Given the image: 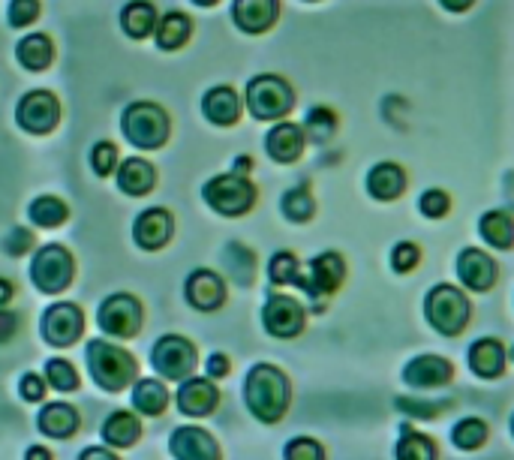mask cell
<instances>
[{"label": "cell", "mask_w": 514, "mask_h": 460, "mask_svg": "<svg viewBox=\"0 0 514 460\" xmlns=\"http://www.w3.org/2000/svg\"><path fill=\"white\" fill-rule=\"evenodd\" d=\"M292 400L289 376L274 364H253L244 379V403L262 424H277Z\"/></svg>", "instance_id": "6da1fadb"}, {"label": "cell", "mask_w": 514, "mask_h": 460, "mask_svg": "<svg viewBox=\"0 0 514 460\" xmlns=\"http://www.w3.org/2000/svg\"><path fill=\"white\" fill-rule=\"evenodd\" d=\"M121 133L136 151H160L172 139V118L160 103L136 100L121 112Z\"/></svg>", "instance_id": "7a4b0ae2"}, {"label": "cell", "mask_w": 514, "mask_h": 460, "mask_svg": "<svg viewBox=\"0 0 514 460\" xmlns=\"http://www.w3.org/2000/svg\"><path fill=\"white\" fill-rule=\"evenodd\" d=\"M85 361H88L91 379L109 394H118L127 385H133L139 373V361L124 346H115L109 340H91L85 346Z\"/></svg>", "instance_id": "3957f363"}, {"label": "cell", "mask_w": 514, "mask_h": 460, "mask_svg": "<svg viewBox=\"0 0 514 460\" xmlns=\"http://www.w3.org/2000/svg\"><path fill=\"white\" fill-rule=\"evenodd\" d=\"M244 106L256 121H283L295 109V91L283 76L259 73L247 82Z\"/></svg>", "instance_id": "277c9868"}, {"label": "cell", "mask_w": 514, "mask_h": 460, "mask_svg": "<svg viewBox=\"0 0 514 460\" xmlns=\"http://www.w3.org/2000/svg\"><path fill=\"white\" fill-rule=\"evenodd\" d=\"M202 199L220 217H244L253 211L259 190L247 175L226 172V175H214L202 184Z\"/></svg>", "instance_id": "5b68a950"}, {"label": "cell", "mask_w": 514, "mask_h": 460, "mask_svg": "<svg viewBox=\"0 0 514 460\" xmlns=\"http://www.w3.org/2000/svg\"><path fill=\"white\" fill-rule=\"evenodd\" d=\"M424 316L427 322L445 334V337H457L463 334V328L469 325L472 319V304L469 298L457 289V286H448V283H439L427 292V301H424Z\"/></svg>", "instance_id": "8992f818"}, {"label": "cell", "mask_w": 514, "mask_h": 460, "mask_svg": "<svg viewBox=\"0 0 514 460\" xmlns=\"http://www.w3.org/2000/svg\"><path fill=\"white\" fill-rule=\"evenodd\" d=\"M76 280V259L64 244H46L31 259V283L43 295H61Z\"/></svg>", "instance_id": "52a82bcc"}, {"label": "cell", "mask_w": 514, "mask_h": 460, "mask_svg": "<svg viewBox=\"0 0 514 460\" xmlns=\"http://www.w3.org/2000/svg\"><path fill=\"white\" fill-rule=\"evenodd\" d=\"M196 361L199 349L184 334H163L151 349V367L169 382H184L187 376H193Z\"/></svg>", "instance_id": "ba28073f"}, {"label": "cell", "mask_w": 514, "mask_h": 460, "mask_svg": "<svg viewBox=\"0 0 514 460\" xmlns=\"http://www.w3.org/2000/svg\"><path fill=\"white\" fill-rule=\"evenodd\" d=\"M142 322H145V307L136 295L130 292H115L109 295L100 310H97V325L109 334V337H118V340H130L142 331Z\"/></svg>", "instance_id": "9c48e42d"}, {"label": "cell", "mask_w": 514, "mask_h": 460, "mask_svg": "<svg viewBox=\"0 0 514 460\" xmlns=\"http://www.w3.org/2000/svg\"><path fill=\"white\" fill-rule=\"evenodd\" d=\"M85 334V310L73 301H55L43 310L40 337L55 349H70Z\"/></svg>", "instance_id": "30bf717a"}, {"label": "cell", "mask_w": 514, "mask_h": 460, "mask_svg": "<svg viewBox=\"0 0 514 460\" xmlns=\"http://www.w3.org/2000/svg\"><path fill=\"white\" fill-rule=\"evenodd\" d=\"M16 124L19 130L31 133V136H49L58 130L61 124V100L52 91H28L19 106H16Z\"/></svg>", "instance_id": "8fae6325"}, {"label": "cell", "mask_w": 514, "mask_h": 460, "mask_svg": "<svg viewBox=\"0 0 514 460\" xmlns=\"http://www.w3.org/2000/svg\"><path fill=\"white\" fill-rule=\"evenodd\" d=\"M343 277H346V262H343V256L334 253V250H328V253H319L316 259H310L307 271L298 274V283H295V286H301V289L307 292V298L325 301V298H331V295L340 289Z\"/></svg>", "instance_id": "7c38bea8"}, {"label": "cell", "mask_w": 514, "mask_h": 460, "mask_svg": "<svg viewBox=\"0 0 514 460\" xmlns=\"http://www.w3.org/2000/svg\"><path fill=\"white\" fill-rule=\"evenodd\" d=\"M262 325L271 337L277 340H292L304 331L307 325V313L301 307L298 298L292 295H283V292H274L268 295L265 307H262Z\"/></svg>", "instance_id": "4fadbf2b"}, {"label": "cell", "mask_w": 514, "mask_h": 460, "mask_svg": "<svg viewBox=\"0 0 514 460\" xmlns=\"http://www.w3.org/2000/svg\"><path fill=\"white\" fill-rule=\"evenodd\" d=\"M175 238V217L166 208H145L133 220V241L139 250L157 253Z\"/></svg>", "instance_id": "5bb4252c"}, {"label": "cell", "mask_w": 514, "mask_h": 460, "mask_svg": "<svg viewBox=\"0 0 514 460\" xmlns=\"http://www.w3.org/2000/svg\"><path fill=\"white\" fill-rule=\"evenodd\" d=\"M184 298L190 307L202 310V313H214L226 304V280L223 274L211 271V268H196L190 271L187 283H184Z\"/></svg>", "instance_id": "9a60e30c"}, {"label": "cell", "mask_w": 514, "mask_h": 460, "mask_svg": "<svg viewBox=\"0 0 514 460\" xmlns=\"http://www.w3.org/2000/svg\"><path fill=\"white\" fill-rule=\"evenodd\" d=\"M169 451L175 460H223L217 439L205 427H196V424L175 427L169 439Z\"/></svg>", "instance_id": "2e32d148"}, {"label": "cell", "mask_w": 514, "mask_h": 460, "mask_svg": "<svg viewBox=\"0 0 514 460\" xmlns=\"http://www.w3.org/2000/svg\"><path fill=\"white\" fill-rule=\"evenodd\" d=\"M280 19V0H232V25L241 34L259 37Z\"/></svg>", "instance_id": "e0dca14e"}, {"label": "cell", "mask_w": 514, "mask_h": 460, "mask_svg": "<svg viewBox=\"0 0 514 460\" xmlns=\"http://www.w3.org/2000/svg\"><path fill=\"white\" fill-rule=\"evenodd\" d=\"M175 403L184 415L202 418V415H211L217 409L220 391H217L214 379H208V376H187L175 394Z\"/></svg>", "instance_id": "ac0fdd59"}, {"label": "cell", "mask_w": 514, "mask_h": 460, "mask_svg": "<svg viewBox=\"0 0 514 460\" xmlns=\"http://www.w3.org/2000/svg\"><path fill=\"white\" fill-rule=\"evenodd\" d=\"M241 97L229 85H214L202 94V118L211 127H235L241 121Z\"/></svg>", "instance_id": "d6986e66"}, {"label": "cell", "mask_w": 514, "mask_h": 460, "mask_svg": "<svg viewBox=\"0 0 514 460\" xmlns=\"http://www.w3.org/2000/svg\"><path fill=\"white\" fill-rule=\"evenodd\" d=\"M304 145H307V136H304V127L292 124V121H277L268 136H265V151L274 163L280 166H289V163H298L301 154H304Z\"/></svg>", "instance_id": "ffe728a7"}, {"label": "cell", "mask_w": 514, "mask_h": 460, "mask_svg": "<svg viewBox=\"0 0 514 460\" xmlns=\"http://www.w3.org/2000/svg\"><path fill=\"white\" fill-rule=\"evenodd\" d=\"M496 274H499V268H496L493 256L478 247H466L457 256V277L472 292H487L496 283Z\"/></svg>", "instance_id": "44dd1931"}, {"label": "cell", "mask_w": 514, "mask_h": 460, "mask_svg": "<svg viewBox=\"0 0 514 460\" xmlns=\"http://www.w3.org/2000/svg\"><path fill=\"white\" fill-rule=\"evenodd\" d=\"M454 376V367L451 361L439 358V355H418L406 364L403 370V382L409 388H442L445 382H451Z\"/></svg>", "instance_id": "7402d4cb"}, {"label": "cell", "mask_w": 514, "mask_h": 460, "mask_svg": "<svg viewBox=\"0 0 514 460\" xmlns=\"http://www.w3.org/2000/svg\"><path fill=\"white\" fill-rule=\"evenodd\" d=\"M115 181H118V190L124 196H133V199H142L148 196L154 187H157V169L151 160L145 157H127L118 172H115Z\"/></svg>", "instance_id": "603a6c76"}, {"label": "cell", "mask_w": 514, "mask_h": 460, "mask_svg": "<svg viewBox=\"0 0 514 460\" xmlns=\"http://www.w3.org/2000/svg\"><path fill=\"white\" fill-rule=\"evenodd\" d=\"M193 40V19L181 10H169L166 16L157 19L154 28V43L160 52H181Z\"/></svg>", "instance_id": "cb8c5ba5"}, {"label": "cell", "mask_w": 514, "mask_h": 460, "mask_svg": "<svg viewBox=\"0 0 514 460\" xmlns=\"http://www.w3.org/2000/svg\"><path fill=\"white\" fill-rule=\"evenodd\" d=\"M16 61L28 70V73H43L55 64V43L49 34L37 31V34H25L16 43Z\"/></svg>", "instance_id": "d4e9b609"}, {"label": "cell", "mask_w": 514, "mask_h": 460, "mask_svg": "<svg viewBox=\"0 0 514 460\" xmlns=\"http://www.w3.org/2000/svg\"><path fill=\"white\" fill-rule=\"evenodd\" d=\"M103 442L109 448H133L142 436V421L136 412L130 409H115L106 421H103V430H100Z\"/></svg>", "instance_id": "484cf974"}, {"label": "cell", "mask_w": 514, "mask_h": 460, "mask_svg": "<svg viewBox=\"0 0 514 460\" xmlns=\"http://www.w3.org/2000/svg\"><path fill=\"white\" fill-rule=\"evenodd\" d=\"M469 367L475 370V376L481 379H499L502 370H505V349L499 340L493 337H481L469 346V355H466Z\"/></svg>", "instance_id": "4316f807"}, {"label": "cell", "mask_w": 514, "mask_h": 460, "mask_svg": "<svg viewBox=\"0 0 514 460\" xmlns=\"http://www.w3.org/2000/svg\"><path fill=\"white\" fill-rule=\"evenodd\" d=\"M79 424H82L79 421V412L70 403H49L37 415V427L49 439H70L79 430Z\"/></svg>", "instance_id": "83f0119b"}, {"label": "cell", "mask_w": 514, "mask_h": 460, "mask_svg": "<svg viewBox=\"0 0 514 460\" xmlns=\"http://www.w3.org/2000/svg\"><path fill=\"white\" fill-rule=\"evenodd\" d=\"M157 19H160V13L151 0H130V4L121 10V31L130 40H148V37H154Z\"/></svg>", "instance_id": "f1b7e54d"}, {"label": "cell", "mask_w": 514, "mask_h": 460, "mask_svg": "<svg viewBox=\"0 0 514 460\" xmlns=\"http://www.w3.org/2000/svg\"><path fill=\"white\" fill-rule=\"evenodd\" d=\"M406 190V172L394 163H379L367 175V193L379 202H391Z\"/></svg>", "instance_id": "f546056e"}, {"label": "cell", "mask_w": 514, "mask_h": 460, "mask_svg": "<svg viewBox=\"0 0 514 460\" xmlns=\"http://www.w3.org/2000/svg\"><path fill=\"white\" fill-rule=\"evenodd\" d=\"M130 397H133V409L145 418H157L169 406V388L160 379H136Z\"/></svg>", "instance_id": "4dcf8cb0"}, {"label": "cell", "mask_w": 514, "mask_h": 460, "mask_svg": "<svg viewBox=\"0 0 514 460\" xmlns=\"http://www.w3.org/2000/svg\"><path fill=\"white\" fill-rule=\"evenodd\" d=\"M28 220L37 229H61L70 220V205L58 196H37L28 205Z\"/></svg>", "instance_id": "1f68e13d"}, {"label": "cell", "mask_w": 514, "mask_h": 460, "mask_svg": "<svg viewBox=\"0 0 514 460\" xmlns=\"http://www.w3.org/2000/svg\"><path fill=\"white\" fill-rule=\"evenodd\" d=\"M478 232L487 247L493 250H511L514 247V220L505 211H487L478 223Z\"/></svg>", "instance_id": "d6a6232c"}, {"label": "cell", "mask_w": 514, "mask_h": 460, "mask_svg": "<svg viewBox=\"0 0 514 460\" xmlns=\"http://www.w3.org/2000/svg\"><path fill=\"white\" fill-rule=\"evenodd\" d=\"M394 454H397V460H436V445H433L430 436H424L415 427L403 424Z\"/></svg>", "instance_id": "836d02e7"}, {"label": "cell", "mask_w": 514, "mask_h": 460, "mask_svg": "<svg viewBox=\"0 0 514 460\" xmlns=\"http://www.w3.org/2000/svg\"><path fill=\"white\" fill-rule=\"evenodd\" d=\"M280 211H283V217L292 220V223H307V220H313V214H316V199H313L310 187H307V184H298V187L286 190L283 199H280Z\"/></svg>", "instance_id": "e575fe53"}, {"label": "cell", "mask_w": 514, "mask_h": 460, "mask_svg": "<svg viewBox=\"0 0 514 460\" xmlns=\"http://www.w3.org/2000/svg\"><path fill=\"white\" fill-rule=\"evenodd\" d=\"M223 262H226V271L235 277V283H241V286L253 283V277H256V256H253V250H247L244 244L232 241V244H226Z\"/></svg>", "instance_id": "d590c367"}, {"label": "cell", "mask_w": 514, "mask_h": 460, "mask_svg": "<svg viewBox=\"0 0 514 460\" xmlns=\"http://www.w3.org/2000/svg\"><path fill=\"white\" fill-rule=\"evenodd\" d=\"M337 133V115L328 106H313L304 118V136L316 145L328 142Z\"/></svg>", "instance_id": "8d00e7d4"}, {"label": "cell", "mask_w": 514, "mask_h": 460, "mask_svg": "<svg viewBox=\"0 0 514 460\" xmlns=\"http://www.w3.org/2000/svg\"><path fill=\"white\" fill-rule=\"evenodd\" d=\"M451 442L460 448V451H475L487 442V424L481 418H463L454 424L451 430Z\"/></svg>", "instance_id": "74e56055"}, {"label": "cell", "mask_w": 514, "mask_h": 460, "mask_svg": "<svg viewBox=\"0 0 514 460\" xmlns=\"http://www.w3.org/2000/svg\"><path fill=\"white\" fill-rule=\"evenodd\" d=\"M298 274H301V262L292 250H277L268 262V277L274 286H289V283H298Z\"/></svg>", "instance_id": "f35d334b"}, {"label": "cell", "mask_w": 514, "mask_h": 460, "mask_svg": "<svg viewBox=\"0 0 514 460\" xmlns=\"http://www.w3.org/2000/svg\"><path fill=\"white\" fill-rule=\"evenodd\" d=\"M46 379L55 391H76L79 388V370L67 358H49L46 361Z\"/></svg>", "instance_id": "ab89813d"}, {"label": "cell", "mask_w": 514, "mask_h": 460, "mask_svg": "<svg viewBox=\"0 0 514 460\" xmlns=\"http://www.w3.org/2000/svg\"><path fill=\"white\" fill-rule=\"evenodd\" d=\"M118 166H121V154H118V145H115V142L103 139V142H97V145L91 148V169H94L97 178L115 175Z\"/></svg>", "instance_id": "60d3db41"}, {"label": "cell", "mask_w": 514, "mask_h": 460, "mask_svg": "<svg viewBox=\"0 0 514 460\" xmlns=\"http://www.w3.org/2000/svg\"><path fill=\"white\" fill-rule=\"evenodd\" d=\"M43 13V4L40 0H10V7H7V25L16 28V31H25L31 28Z\"/></svg>", "instance_id": "b9f144b4"}, {"label": "cell", "mask_w": 514, "mask_h": 460, "mask_svg": "<svg viewBox=\"0 0 514 460\" xmlns=\"http://www.w3.org/2000/svg\"><path fill=\"white\" fill-rule=\"evenodd\" d=\"M283 457L286 460H325V448L313 436H295L286 442Z\"/></svg>", "instance_id": "7bdbcfd3"}, {"label": "cell", "mask_w": 514, "mask_h": 460, "mask_svg": "<svg viewBox=\"0 0 514 460\" xmlns=\"http://www.w3.org/2000/svg\"><path fill=\"white\" fill-rule=\"evenodd\" d=\"M418 262H421V247H415L412 241L397 244L394 253H391V268H394L397 274H409Z\"/></svg>", "instance_id": "ee69618b"}, {"label": "cell", "mask_w": 514, "mask_h": 460, "mask_svg": "<svg viewBox=\"0 0 514 460\" xmlns=\"http://www.w3.org/2000/svg\"><path fill=\"white\" fill-rule=\"evenodd\" d=\"M418 208H421V214H424V217L439 220V217H445V214H448L451 199H448V193H442V190H427V193L418 199Z\"/></svg>", "instance_id": "f6af8a7d"}, {"label": "cell", "mask_w": 514, "mask_h": 460, "mask_svg": "<svg viewBox=\"0 0 514 460\" xmlns=\"http://www.w3.org/2000/svg\"><path fill=\"white\" fill-rule=\"evenodd\" d=\"M34 244H37V241H34V232L25 229V226H13V229L7 232V238H4V250H7L10 256H25V253H31Z\"/></svg>", "instance_id": "bcb514c9"}, {"label": "cell", "mask_w": 514, "mask_h": 460, "mask_svg": "<svg viewBox=\"0 0 514 460\" xmlns=\"http://www.w3.org/2000/svg\"><path fill=\"white\" fill-rule=\"evenodd\" d=\"M397 406L406 412V415H421V418H427V421H433L439 412H442V403H427V400H421V403H415V400H409V397H403V400H397Z\"/></svg>", "instance_id": "7dc6e473"}, {"label": "cell", "mask_w": 514, "mask_h": 460, "mask_svg": "<svg viewBox=\"0 0 514 460\" xmlns=\"http://www.w3.org/2000/svg\"><path fill=\"white\" fill-rule=\"evenodd\" d=\"M19 391H22V397H25V400L37 403V400H43V397H46V379H43V376H37V373H25V376H22V382H19Z\"/></svg>", "instance_id": "c3c4849f"}, {"label": "cell", "mask_w": 514, "mask_h": 460, "mask_svg": "<svg viewBox=\"0 0 514 460\" xmlns=\"http://www.w3.org/2000/svg\"><path fill=\"white\" fill-rule=\"evenodd\" d=\"M19 328H22L19 316L7 307H0V346H7L19 334Z\"/></svg>", "instance_id": "681fc988"}, {"label": "cell", "mask_w": 514, "mask_h": 460, "mask_svg": "<svg viewBox=\"0 0 514 460\" xmlns=\"http://www.w3.org/2000/svg\"><path fill=\"white\" fill-rule=\"evenodd\" d=\"M229 370H232V361H229V355H223V352H214V355L208 358V364H205L208 379H223V376H229Z\"/></svg>", "instance_id": "f907efd6"}, {"label": "cell", "mask_w": 514, "mask_h": 460, "mask_svg": "<svg viewBox=\"0 0 514 460\" xmlns=\"http://www.w3.org/2000/svg\"><path fill=\"white\" fill-rule=\"evenodd\" d=\"M79 460H121L112 448H103V445H91L79 454Z\"/></svg>", "instance_id": "816d5d0a"}, {"label": "cell", "mask_w": 514, "mask_h": 460, "mask_svg": "<svg viewBox=\"0 0 514 460\" xmlns=\"http://www.w3.org/2000/svg\"><path fill=\"white\" fill-rule=\"evenodd\" d=\"M13 295H16V286H13V280L0 277V307H7V304L13 301Z\"/></svg>", "instance_id": "f5cc1de1"}, {"label": "cell", "mask_w": 514, "mask_h": 460, "mask_svg": "<svg viewBox=\"0 0 514 460\" xmlns=\"http://www.w3.org/2000/svg\"><path fill=\"white\" fill-rule=\"evenodd\" d=\"M439 4H442L448 13H466V10L475 4V0H439Z\"/></svg>", "instance_id": "db71d44e"}, {"label": "cell", "mask_w": 514, "mask_h": 460, "mask_svg": "<svg viewBox=\"0 0 514 460\" xmlns=\"http://www.w3.org/2000/svg\"><path fill=\"white\" fill-rule=\"evenodd\" d=\"M25 460H55V454L46 445H34V448H28V457Z\"/></svg>", "instance_id": "11a10c76"}, {"label": "cell", "mask_w": 514, "mask_h": 460, "mask_svg": "<svg viewBox=\"0 0 514 460\" xmlns=\"http://www.w3.org/2000/svg\"><path fill=\"white\" fill-rule=\"evenodd\" d=\"M250 169H253V160H250V157H238V160H235V172H238V175H250Z\"/></svg>", "instance_id": "9f6ffc18"}, {"label": "cell", "mask_w": 514, "mask_h": 460, "mask_svg": "<svg viewBox=\"0 0 514 460\" xmlns=\"http://www.w3.org/2000/svg\"><path fill=\"white\" fill-rule=\"evenodd\" d=\"M193 7H202V10H211V7H217L220 0H190Z\"/></svg>", "instance_id": "6f0895ef"}, {"label": "cell", "mask_w": 514, "mask_h": 460, "mask_svg": "<svg viewBox=\"0 0 514 460\" xmlns=\"http://www.w3.org/2000/svg\"><path fill=\"white\" fill-rule=\"evenodd\" d=\"M511 433H514V418H511Z\"/></svg>", "instance_id": "680465c9"}, {"label": "cell", "mask_w": 514, "mask_h": 460, "mask_svg": "<svg viewBox=\"0 0 514 460\" xmlns=\"http://www.w3.org/2000/svg\"><path fill=\"white\" fill-rule=\"evenodd\" d=\"M307 4H316V0H307Z\"/></svg>", "instance_id": "91938a15"}, {"label": "cell", "mask_w": 514, "mask_h": 460, "mask_svg": "<svg viewBox=\"0 0 514 460\" xmlns=\"http://www.w3.org/2000/svg\"><path fill=\"white\" fill-rule=\"evenodd\" d=\"M511 355H514V352H511Z\"/></svg>", "instance_id": "94428289"}]
</instances>
